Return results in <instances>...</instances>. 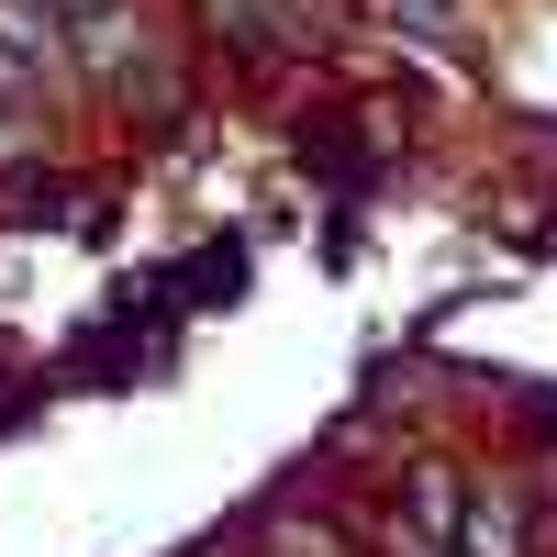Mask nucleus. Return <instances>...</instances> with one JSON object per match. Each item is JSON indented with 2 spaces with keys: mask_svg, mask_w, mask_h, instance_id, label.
Segmentation results:
<instances>
[{
  "mask_svg": "<svg viewBox=\"0 0 557 557\" xmlns=\"http://www.w3.org/2000/svg\"><path fill=\"white\" fill-rule=\"evenodd\" d=\"M57 78H67V23H57V0H0V101L57 89Z\"/></svg>",
  "mask_w": 557,
  "mask_h": 557,
  "instance_id": "1",
  "label": "nucleus"
},
{
  "mask_svg": "<svg viewBox=\"0 0 557 557\" xmlns=\"http://www.w3.org/2000/svg\"><path fill=\"white\" fill-rule=\"evenodd\" d=\"M57 23H67V67H89V78H134V57H146L134 0H57Z\"/></svg>",
  "mask_w": 557,
  "mask_h": 557,
  "instance_id": "2",
  "label": "nucleus"
},
{
  "mask_svg": "<svg viewBox=\"0 0 557 557\" xmlns=\"http://www.w3.org/2000/svg\"><path fill=\"white\" fill-rule=\"evenodd\" d=\"M391 557H457V535L424 524V513H401V524H391Z\"/></svg>",
  "mask_w": 557,
  "mask_h": 557,
  "instance_id": "5",
  "label": "nucleus"
},
{
  "mask_svg": "<svg viewBox=\"0 0 557 557\" xmlns=\"http://www.w3.org/2000/svg\"><path fill=\"white\" fill-rule=\"evenodd\" d=\"M457 557H535V524H524V502L502 480H480L457 502Z\"/></svg>",
  "mask_w": 557,
  "mask_h": 557,
  "instance_id": "3",
  "label": "nucleus"
},
{
  "mask_svg": "<svg viewBox=\"0 0 557 557\" xmlns=\"http://www.w3.org/2000/svg\"><path fill=\"white\" fill-rule=\"evenodd\" d=\"M268 557H357V546H346L335 524H301V513H290V524H268Z\"/></svg>",
  "mask_w": 557,
  "mask_h": 557,
  "instance_id": "4",
  "label": "nucleus"
}]
</instances>
